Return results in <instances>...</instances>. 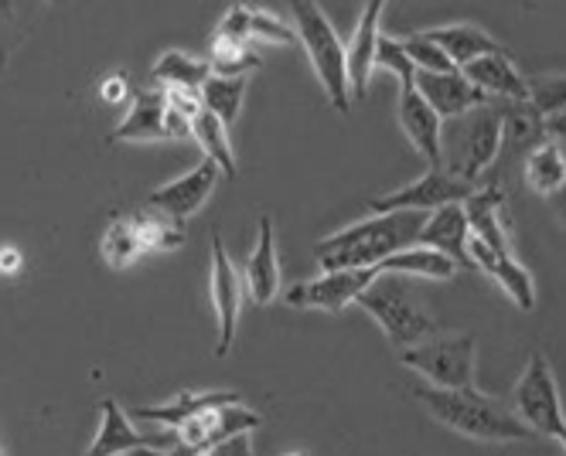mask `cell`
Wrapping results in <instances>:
<instances>
[{
	"instance_id": "6da1fadb",
	"label": "cell",
	"mask_w": 566,
	"mask_h": 456,
	"mask_svg": "<svg viewBox=\"0 0 566 456\" xmlns=\"http://www.w3.org/2000/svg\"><path fill=\"white\" fill-rule=\"evenodd\" d=\"M427 215L420 212H386L366 222H355L314 245V259L321 273L338 269H373L389 256L413 248L420 242Z\"/></svg>"
},
{
	"instance_id": "7a4b0ae2",
	"label": "cell",
	"mask_w": 566,
	"mask_h": 456,
	"mask_svg": "<svg viewBox=\"0 0 566 456\" xmlns=\"http://www.w3.org/2000/svg\"><path fill=\"white\" fill-rule=\"evenodd\" d=\"M413 399L430 412L437 423L448 430L481 439V443H518L533 439V430L525 426L515 409L495 395H484L478 389H433V385H417Z\"/></svg>"
},
{
	"instance_id": "3957f363",
	"label": "cell",
	"mask_w": 566,
	"mask_h": 456,
	"mask_svg": "<svg viewBox=\"0 0 566 456\" xmlns=\"http://www.w3.org/2000/svg\"><path fill=\"white\" fill-rule=\"evenodd\" d=\"M448 123L451 127L443 130V171L454 174L458 181L474 184V178L484 168H492L502 150V140H505L502 106L484 103Z\"/></svg>"
},
{
	"instance_id": "277c9868",
	"label": "cell",
	"mask_w": 566,
	"mask_h": 456,
	"mask_svg": "<svg viewBox=\"0 0 566 456\" xmlns=\"http://www.w3.org/2000/svg\"><path fill=\"white\" fill-rule=\"evenodd\" d=\"M358 307L373 314L376 324L382 327V335L392 348L407 351L413 344H423L437 335V324L427 314V307L417 300L413 286L407 276L382 273L366 294L358 297Z\"/></svg>"
},
{
	"instance_id": "5b68a950",
	"label": "cell",
	"mask_w": 566,
	"mask_h": 456,
	"mask_svg": "<svg viewBox=\"0 0 566 456\" xmlns=\"http://www.w3.org/2000/svg\"><path fill=\"white\" fill-rule=\"evenodd\" d=\"M297 41L304 45L321 86H325L332 106L338 113L352 109V89H348V59H345V41L338 38L335 24L317 4H294L291 8Z\"/></svg>"
},
{
	"instance_id": "8992f818",
	"label": "cell",
	"mask_w": 566,
	"mask_h": 456,
	"mask_svg": "<svg viewBox=\"0 0 566 456\" xmlns=\"http://www.w3.org/2000/svg\"><path fill=\"white\" fill-rule=\"evenodd\" d=\"M478 344L471 335H433L423 344L399 351V361L433 389H474Z\"/></svg>"
},
{
	"instance_id": "52a82bcc",
	"label": "cell",
	"mask_w": 566,
	"mask_h": 456,
	"mask_svg": "<svg viewBox=\"0 0 566 456\" xmlns=\"http://www.w3.org/2000/svg\"><path fill=\"white\" fill-rule=\"evenodd\" d=\"M512 409H515V416L533 430V436L559 439V433L566 430L556 375L543 351H536L530 364H525L522 379L515 385V395H512Z\"/></svg>"
},
{
	"instance_id": "ba28073f",
	"label": "cell",
	"mask_w": 566,
	"mask_h": 456,
	"mask_svg": "<svg viewBox=\"0 0 566 456\" xmlns=\"http://www.w3.org/2000/svg\"><path fill=\"white\" fill-rule=\"evenodd\" d=\"M382 276L379 266L373 269H338V273H321L307 283L291 286L283 300L297 310H325V314H342L348 304H358V297Z\"/></svg>"
},
{
	"instance_id": "9c48e42d",
	"label": "cell",
	"mask_w": 566,
	"mask_h": 456,
	"mask_svg": "<svg viewBox=\"0 0 566 456\" xmlns=\"http://www.w3.org/2000/svg\"><path fill=\"white\" fill-rule=\"evenodd\" d=\"M474 191H478L474 184L458 181L454 174H448L443 168H427V174L417 178L413 184L376 198L373 212L376 215H386V212H420V215H430V212L443 209V204H464Z\"/></svg>"
},
{
	"instance_id": "30bf717a",
	"label": "cell",
	"mask_w": 566,
	"mask_h": 456,
	"mask_svg": "<svg viewBox=\"0 0 566 456\" xmlns=\"http://www.w3.org/2000/svg\"><path fill=\"white\" fill-rule=\"evenodd\" d=\"M219 168L212 160H201L198 168H191L188 174L168 181V184H160L150 198H147V209L160 219H168L175 225H185L188 215H195L201 204L209 201V194L216 191L219 184Z\"/></svg>"
},
{
	"instance_id": "8fae6325",
	"label": "cell",
	"mask_w": 566,
	"mask_h": 456,
	"mask_svg": "<svg viewBox=\"0 0 566 456\" xmlns=\"http://www.w3.org/2000/svg\"><path fill=\"white\" fill-rule=\"evenodd\" d=\"M178 446V430H165L157 436H147V433H137L130 416L124 409H119L113 399L103 402V423H99V433L90 446L86 456H130L134 449H171Z\"/></svg>"
},
{
	"instance_id": "7c38bea8",
	"label": "cell",
	"mask_w": 566,
	"mask_h": 456,
	"mask_svg": "<svg viewBox=\"0 0 566 456\" xmlns=\"http://www.w3.org/2000/svg\"><path fill=\"white\" fill-rule=\"evenodd\" d=\"M396 116L413 150L427 160V168H443V119L427 106L417 86L399 89Z\"/></svg>"
},
{
	"instance_id": "4fadbf2b",
	"label": "cell",
	"mask_w": 566,
	"mask_h": 456,
	"mask_svg": "<svg viewBox=\"0 0 566 456\" xmlns=\"http://www.w3.org/2000/svg\"><path fill=\"white\" fill-rule=\"evenodd\" d=\"M413 86L440 119H458V116L489 103V96L474 89L464 78V72H458V68L454 72H417Z\"/></svg>"
},
{
	"instance_id": "5bb4252c",
	"label": "cell",
	"mask_w": 566,
	"mask_h": 456,
	"mask_svg": "<svg viewBox=\"0 0 566 456\" xmlns=\"http://www.w3.org/2000/svg\"><path fill=\"white\" fill-rule=\"evenodd\" d=\"M212 304H216V317H219V341H216V354L226 358L232 341H235V324H239V307H242V286L239 276L229 263V253L219 238V232L212 235Z\"/></svg>"
},
{
	"instance_id": "9a60e30c",
	"label": "cell",
	"mask_w": 566,
	"mask_h": 456,
	"mask_svg": "<svg viewBox=\"0 0 566 456\" xmlns=\"http://www.w3.org/2000/svg\"><path fill=\"white\" fill-rule=\"evenodd\" d=\"M253 430H260V416L250 412L247 405H226V409H212L206 416H195L185 426H178V439L185 446H195L206 453L216 443H226L232 436H250Z\"/></svg>"
},
{
	"instance_id": "2e32d148",
	"label": "cell",
	"mask_w": 566,
	"mask_h": 456,
	"mask_svg": "<svg viewBox=\"0 0 566 456\" xmlns=\"http://www.w3.org/2000/svg\"><path fill=\"white\" fill-rule=\"evenodd\" d=\"M468 256H471L474 269L489 273L505 289L518 310H525V314L536 310V283H533L530 269H525L512 253H495V248H489V245H481L478 238H471L468 242Z\"/></svg>"
},
{
	"instance_id": "e0dca14e",
	"label": "cell",
	"mask_w": 566,
	"mask_h": 456,
	"mask_svg": "<svg viewBox=\"0 0 566 456\" xmlns=\"http://www.w3.org/2000/svg\"><path fill=\"white\" fill-rule=\"evenodd\" d=\"M468 242H471V225H468L464 204H443V209L427 215L417 245L448 256L458 269H474V263L468 256Z\"/></svg>"
},
{
	"instance_id": "ac0fdd59",
	"label": "cell",
	"mask_w": 566,
	"mask_h": 456,
	"mask_svg": "<svg viewBox=\"0 0 566 456\" xmlns=\"http://www.w3.org/2000/svg\"><path fill=\"white\" fill-rule=\"evenodd\" d=\"M379 21H382V0H373V4L361 11L358 28L352 34V41L345 45V59H348V89L355 99H366L369 93V78L376 72V45H379Z\"/></svg>"
},
{
	"instance_id": "d6986e66",
	"label": "cell",
	"mask_w": 566,
	"mask_h": 456,
	"mask_svg": "<svg viewBox=\"0 0 566 456\" xmlns=\"http://www.w3.org/2000/svg\"><path fill=\"white\" fill-rule=\"evenodd\" d=\"M239 402H242V395L229 392V389L178 392L165 405H140V409H130V412H134L137 420H144V423H157V426H165V430H178V426H185L195 416H206V412H212V409H226V405H239Z\"/></svg>"
},
{
	"instance_id": "ffe728a7",
	"label": "cell",
	"mask_w": 566,
	"mask_h": 456,
	"mask_svg": "<svg viewBox=\"0 0 566 456\" xmlns=\"http://www.w3.org/2000/svg\"><path fill=\"white\" fill-rule=\"evenodd\" d=\"M464 78L474 89H481L492 99H505V103H530V86H525L522 72L515 68V62L505 52H492L478 62H471L468 68H461Z\"/></svg>"
},
{
	"instance_id": "44dd1931",
	"label": "cell",
	"mask_w": 566,
	"mask_h": 456,
	"mask_svg": "<svg viewBox=\"0 0 566 456\" xmlns=\"http://www.w3.org/2000/svg\"><path fill=\"white\" fill-rule=\"evenodd\" d=\"M464 212H468L471 238L495 248V253H512V235H509V219H505V191H499V188L474 191L464 201Z\"/></svg>"
},
{
	"instance_id": "7402d4cb",
	"label": "cell",
	"mask_w": 566,
	"mask_h": 456,
	"mask_svg": "<svg viewBox=\"0 0 566 456\" xmlns=\"http://www.w3.org/2000/svg\"><path fill=\"white\" fill-rule=\"evenodd\" d=\"M247 294L260 307L280 297V259H276V235H273L270 215L260 219V235L247 263Z\"/></svg>"
},
{
	"instance_id": "603a6c76",
	"label": "cell",
	"mask_w": 566,
	"mask_h": 456,
	"mask_svg": "<svg viewBox=\"0 0 566 456\" xmlns=\"http://www.w3.org/2000/svg\"><path fill=\"white\" fill-rule=\"evenodd\" d=\"M427 38L433 41V45L451 59V65L461 72L468 68L471 62L484 59V55H492V52H502L499 41L478 28V24H448V28H430Z\"/></svg>"
},
{
	"instance_id": "cb8c5ba5",
	"label": "cell",
	"mask_w": 566,
	"mask_h": 456,
	"mask_svg": "<svg viewBox=\"0 0 566 456\" xmlns=\"http://www.w3.org/2000/svg\"><path fill=\"white\" fill-rule=\"evenodd\" d=\"M165 116H168V96L165 89H144L134 96V106L127 119L109 134V144L119 140H168L165 137Z\"/></svg>"
},
{
	"instance_id": "d4e9b609",
	"label": "cell",
	"mask_w": 566,
	"mask_h": 456,
	"mask_svg": "<svg viewBox=\"0 0 566 456\" xmlns=\"http://www.w3.org/2000/svg\"><path fill=\"white\" fill-rule=\"evenodd\" d=\"M154 82L157 89H188V93H201V86L209 82L212 68L209 59H195L188 52H165L154 65Z\"/></svg>"
},
{
	"instance_id": "484cf974",
	"label": "cell",
	"mask_w": 566,
	"mask_h": 456,
	"mask_svg": "<svg viewBox=\"0 0 566 456\" xmlns=\"http://www.w3.org/2000/svg\"><path fill=\"white\" fill-rule=\"evenodd\" d=\"M525 184L543 198H553L566 184V153L559 144L543 140L530 150V157H525Z\"/></svg>"
},
{
	"instance_id": "4316f807",
	"label": "cell",
	"mask_w": 566,
	"mask_h": 456,
	"mask_svg": "<svg viewBox=\"0 0 566 456\" xmlns=\"http://www.w3.org/2000/svg\"><path fill=\"white\" fill-rule=\"evenodd\" d=\"M379 269L392 273V276H420V279H451V276H458V266L448 256H440V253L423 248V245L402 248V253L379 263Z\"/></svg>"
},
{
	"instance_id": "83f0119b",
	"label": "cell",
	"mask_w": 566,
	"mask_h": 456,
	"mask_svg": "<svg viewBox=\"0 0 566 456\" xmlns=\"http://www.w3.org/2000/svg\"><path fill=\"white\" fill-rule=\"evenodd\" d=\"M191 140L206 150V160H212L222 174L235 178V153H232V144H229V127L222 119H216L209 109H201L191 119Z\"/></svg>"
},
{
	"instance_id": "f1b7e54d",
	"label": "cell",
	"mask_w": 566,
	"mask_h": 456,
	"mask_svg": "<svg viewBox=\"0 0 566 456\" xmlns=\"http://www.w3.org/2000/svg\"><path fill=\"white\" fill-rule=\"evenodd\" d=\"M147 253V238L140 232L137 215L127 219H113L106 235H103V256L113 269H127L137 256Z\"/></svg>"
},
{
	"instance_id": "f546056e",
	"label": "cell",
	"mask_w": 566,
	"mask_h": 456,
	"mask_svg": "<svg viewBox=\"0 0 566 456\" xmlns=\"http://www.w3.org/2000/svg\"><path fill=\"white\" fill-rule=\"evenodd\" d=\"M247 82H250L247 75H235V78L209 75V82L201 86V109H209L226 127H232L242 113V99H247Z\"/></svg>"
},
{
	"instance_id": "4dcf8cb0",
	"label": "cell",
	"mask_w": 566,
	"mask_h": 456,
	"mask_svg": "<svg viewBox=\"0 0 566 456\" xmlns=\"http://www.w3.org/2000/svg\"><path fill=\"white\" fill-rule=\"evenodd\" d=\"M209 68H212V75L235 78V75H247L250 68H260V55L250 45H229V41L216 38L212 55H209Z\"/></svg>"
},
{
	"instance_id": "1f68e13d",
	"label": "cell",
	"mask_w": 566,
	"mask_h": 456,
	"mask_svg": "<svg viewBox=\"0 0 566 456\" xmlns=\"http://www.w3.org/2000/svg\"><path fill=\"white\" fill-rule=\"evenodd\" d=\"M525 86H530V106L543 119L566 109V75H533L525 78Z\"/></svg>"
},
{
	"instance_id": "d6a6232c",
	"label": "cell",
	"mask_w": 566,
	"mask_h": 456,
	"mask_svg": "<svg viewBox=\"0 0 566 456\" xmlns=\"http://www.w3.org/2000/svg\"><path fill=\"white\" fill-rule=\"evenodd\" d=\"M376 68H389L399 78V89H407V86H413V82H417V65L410 62L407 49H402V41H396L389 34H379Z\"/></svg>"
},
{
	"instance_id": "836d02e7",
	"label": "cell",
	"mask_w": 566,
	"mask_h": 456,
	"mask_svg": "<svg viewBox=\"0 0 566 456\" xmlns=\"http://www.w3.org/2000/svg\"><path fill=\"white\" fill-rule=\"evenodd\" d=\"M402 49H407V55L417 65V72H454L451 59L433 45V41L427 38V31H417L410 38H402Z\"/></svg>"
},
{
	"instance_id": "e575fe53",
	"label": "cell",
	"mask_w": 566,
	"mask_h": 456,
	"mask_svg": "<svg viewBox=\"0 0 566 456\" xmlns=\"http://www.w3.org/2000/svg\"><path fill=\"white\" fill-rule=\"evenodd\" d=\"M216 38L229 41V45H250V41H253V11L250 8H232L222 18Z\"/></svg>"
},
{
	"instance_id": "d590c367",
	"label": "cell",
	"mask_w": 566,
	"mask_h": 456,
	"mask_svg": "<svg viewBox=\"0 0 566 456\" xmlns=\"http://www.w3.org/2000/svg\"><path fill=\"white\" fill-rule=\"evenodd\" d=\"M253 38H266L273 45H294L297 31H291L280 18H273L266 11H253Z\"/></svg>"
},
{
	"instance_id": "8d00e7d4",
	"label": "cell",
	"mask_w": 566,
	"mask_h": 456,
	"mask_svg": "<svg viewBox=\"0 0 566 456\" xmlns=\"http://www.w3.org/2000/svg\"><path fill=\"white\" fill-rule=\"evenodd\" d=\"M201 456H256V453H253V439L250 436H232L226 443L209 446Z\"/></svg>"
},
{
	"instance_id": "74e56055",
	"label": "cell",
	"mask_w": 566,
	"mask_h": 456,
	"mask_svg": "<svg viewBox=\"0 0 566 456\" xmlns=\"http://www.w3.org/2000/svg\"><path fill=\"white\" fill-rule=\"evenodd\" d=\"M543 137L553 140V144L566 140V109L556 113V116H549V119H543Z\"/></svg>"
},
{
	"instance_id": "f35d334b",
	"label": "cell",
	"mask_w": 566,
	"mask_h": 456,
	"mask_svg": "<svg viewBox=\"0 0 566 456\" xmlns=\"http://www.w3.org/2000/svg\"><path fill=\"white\" fill-rule=\"evenodd\" d=\"M124 96H127V75L124 72L103 82V99L106 103H116V99H124Z\"/></svg>"
},
{
	"instance_id": "ab89813d",
	"label": "cell",
	"mask_w": 566,
	"mask_h": 456,
	"mask_svg": "<svg viewBox=\"0 0 566 456\" xmlns=\"http://www.w3.org/2000/svg\"><path fill=\"white\" fill-rule=\"evenodd\" d=\"M130 456H201V449L185 446V443L178 439V446H171V449H134Z\"/></svg>"
},
{
	"instance_id": "60d3db41",
	"label": "cell",
	"mask_w": 566,
	"mask_h": 456,
	"mask_svg": "<svg viewBox=\"0 0 566 456\" xmlns=\"http://www.w3.org/2000/svg\"><path fill=\"white\" fill-rule=\"evenodd\" d=\"M21 266V256L14 248H0V273H14Z\"/></svg>"
},
{
	"instance_id": "b9f144b4",
	"label": "cell",
	"mask_w": 566,
	"mask_h": 456,
	"mask_svg": "<svg viewBox=\"0 0 566 456\" xmlns=\"http://www.w3.org/2000/svg\"><path fill=\"white\" fill-rule=\"evenodd\" d=\"M553 212H556V219L566 225V184L553 194Z\"/></svg>"
},
{
	"instance_id": "7bdbcfd3",
	"label": "cell",
	"mask_w": 566,
	"mask_h": 456,
	"mask_svg": "<svg viewBox=\"0 0 566 456\" xmlns=\"http://www.w3.org/2000/svg\"><path fill=\"white\" fill-rule=\"evenodd\" d=\"M559 446H563V449H566V430H563V433H559Z\"/></svg>"
},
{
	"instance_id": "ee69618b",
	"label": "cell",
	"mask_w": 566,
	"mask_h": 456,
	"mask_svg": "<svg viewBox=\"0 0 566 456\" xmlns=\"http://www.w3.org/2000/svg\"><path fill=\"white\" fill-rule=\"evenodd\" d=\"M291 456H304V453H291Z\"/></svg>"
},
{
	"instance_id": "f6af8a7d",
	"label": "cell",
	"mask_w": 566,
	"mask_h": 456,
	"mask_svg": "<svg viewBox=\"0 0 566 456\" xmlns=\"http://www.w3.org/2000/svg\"><path fill=\"white\" fill-rule=\"evenodd\" d=\"M0 456H8V453H4V449H0Z\"/></svg>"
}]
</instances>
